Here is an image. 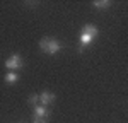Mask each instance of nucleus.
I'll use <instances>...</instances> for the list:
<instances>
[{"label": "nucleus", "mask_w": 128, "mask_h": 123, "mask_svg": "<svg viewBox=\"0 0 128 123\" xmlns=\"http://www.w3.org/2000/svg\"><path fill=\"white\" fill-rule=\"evenodd\" d=\"M98 36H99L98 26H94V24H86V26L80 29V32H79V44H80L79 50L82 51L86 46H89L92 41L96 40Z\"/></svg>", "instance_id": "f257e3e1"}, {"label": "nucleus", "mask_w": 128, "mask_h": 123, "mask_svg": "<svg viewBox=\"0 0 128 123\" xmlns=\"http://www.w3.org/2000/svg\"><path fill=\"white\" fill-rule=\"evenodd\" d=\"M40 48H41V51L46 53V55H56V53L62 51V43H60L56 38L46 36V38H43V40L40 41Z\"/></svg>", "instance_id": "f03ea898"}, {"label": "nucleus", "mask_w": 128, "mask_h": 123, "mask_svg": "<svg viewBox=\"0 0 128 123\" xmlns=\"http://www.w3.org/2000/svg\"><path fill=\"white\" fill-rule=\"evenodd\" d=\"M5 67H7L10 72H12V70H17V68H22V67H24V60H22V56H20V55L14 53V55H10L9 58L5 60Z\"/></svg>", "instance_id": "7ed1b4c3"}, {"label": "nucleus", "mask_w": 128, "mask_h": 123, "mask_svg": "<svg viewBox=\"0 0 128 123\" xmlns=\"http://www.w3.org/2000/svg\"><path fill=\"white\" fill-rule=\"evenodd\" d=\"M32 113H34V118H50V111L46 106L43 104H36L32 108Z\"/></svg>", "instance_id": "20e7f679"}, {"label": "nucleus", "mask_w": 128, "mask_h": 123, "mask_svg": "<svg viewBox=\"0 0 128 123\" xmlns=\"http://www.w3.org/2000/svg\"><path fill=\"white\" fill-rule=\"evenodd\" d=\"M55 101V94L50 91H43L40 94V102L43 104V106H48V104H51V102Z\"/></svg>", "instance_id": "39448f33"}, {"label": "nucleus", "mask_w": 128, "mask_h": 123, "mask_svg": "<svg viewBox=\"0 0 128 123\" xmlns=\"http://www.w3.org/2000/svg\"><path fill=\"white\" fill-rule=\"evenodd\" d=\"M92 7H96L98 10H108L111 7V2H108V0H94Z\"/></svg>", "instance_id": "423d86ee"}, {"label": "nucleus", "mask_w": 128, "mask_h": 123, "mask_svg": "<svg viewBox=\"0 0 128 123\" xmlns=\"http://www.w3.org/2000/svg\"><path fill=\"white\" fill-rule=\"evenodd\" d=\"M17 80H19V74H16V72H7L5 74V82L7 84H16Z\"/></svg>", "instance_id": "0eeeda50"}, {"label": "nucleus", "mask_w": 128, "mask_h": 123, "mask_svg": "<svg viewBox=\"0 0 128 123\" xmlns=\"http://www.w3.org/2000/svg\"><path fill=\"white\" fill-rule=\"evenodd\" d=\"M38 101H40V96H38V94H32V96L29 98V104L32 106V108L38 104Z\"/></svg>", "instance_id": "6e6552de"}]
</instances>
